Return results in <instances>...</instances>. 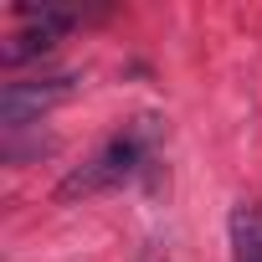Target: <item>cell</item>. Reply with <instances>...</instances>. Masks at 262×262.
I'll use <instances>...</instances> for the list:
<instances>
[{
    "label": "cell",
    "instance_id": "cell-2",
    "mask_svg": "<svg viewBox=\"0 0 262 262\" xmlns=\"http://www.w3.org/2000/svg\"><path fill=\"white\" fill-rule=\"evenodd\" d=\"M77 72H57V77H36V82H6L0 93V123L6 128H26L31 118H41L47 108H57L62 98L77 93Z\"/></svg>",
    "mask_w": 262,
    "mask_h": 262
},
{
    "label": "cell",
    "instance_id": "cell-1",
    "mask_svg": "<svg viewBox=\"0 0 262 262\" xmlns=\"http://www.w3.org/2000/svg\"><path fill=\"white\" fill-rule=\"evenodd\" d=\"M149 160V128H128V134H113L88 165H77L62 185H57V201H88L98 190H113L123 185L128 175H139V165Z\"/></svg>",
    "mask_w": 262,
    "mask_h": 262
},
{
    "label": "cell",
    "instance_id": "cell-3",
    "mask_svg": "<svg viewBox=\"0 0 262 262\" xmlns=\"http://www.w3.org/2000/svg\"><path fill=\"white\" fill-rule=\"evenodd\" d=\"M231 247H236V262H262V206L231 211Z\"/></svg>",
    "mask_w": 262,
    "mask_h": 262
}]
</instances>
